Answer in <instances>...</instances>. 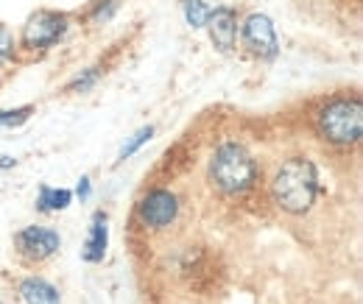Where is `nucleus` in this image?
I'll use <instances>...</instances> for the list:
<instances>
[{
  "instance_id": "nucleus-1",
  "label": "nucleus",
  "mask_w": 363,
  "mask_h": 304,
  "mask_svg": "<svg viewBox=\"0 0 363 304\" xmlns=\"http://www.w3.org/2000/svg\"><path fill=\"white\" fill-rule=\"evenodd\" d=\"M316 193H318V174H316V165L308 157H291L274 174V181H272L274 201L285 213H291V215H305L316 204Z\"/></svg>"
},
{
  "instance_id": "nucleus-2",
  "label": "nucleus",
  "mask_w": 363,
  "mask_h": 304,
  "mask_svg": "<svg viewBox=\"0 0 363 304\" xmlns=\"http://www.w3.org/2000/svg\"><path fill=\"white\" fill-rule=\"evenodd\" d=\"M210 181L227 196L246 193L257 181V162L240 142H224L210 159Z\"/></svg>"
},
{
  "instance_id": "nucleus-3",
  "label": "nucleus",
  "mask_w": 363,
  "mask_h": 304,
  "mask_svg": "<svg viewBox=\"0 0 363 304\" xmlns=\"http://www.w3.org/2000/svg\"><path fill=\"white\" fill-rule=\"evenodd\" d=\"M318 134L335 145H355L363 134V109L358 98H335L316 118Z\"/></svg>"
},
{
  "instance_id": "nucleus-4",
  "label": "nucleus",
  "mask_w": 363,
  "mask_h": 304,
  "mask_svg": "<svg viewBox=\"0 0 363 304\" xmlns=\"http://www.w3.org/2000/svg\"><path fill=\"white\" fill-rule=\"evenodd\" d=\"M67 34V17L59 11H37L26 20L23 26V45L34 47V50H45L50 45H56Z\"/></svg>"
},
{
  "instance_id": "nucleus-5",
  "label": "nucleus",
  "mask_w": 363,
  "mask_h": 304,
  "mask_svg": "<svg viewBox=\"0 0 363 304\" xmlns=\"http://www.w3.org/2000/svg\"><path fill=\"white\" fill-rule=\"evenodd\" d=\"M137 215L145 226L151 229H162L171 226L179 215V198L171 190H151L148 196L140 198L137 204Z\"/></svg>"
},
{
  "instance_id": "nucleus-6",
  "label": "nucleus",
  "mask_w": 363,
  "mask_h": 304,
  "mask_svg": "<svg viewBox=\"0 0 363 304\" xmlns=\"http://www.w3.org/2000/svg\"><path fill=\"white\" fill-rule=\"evenodd\" d=\"M14 243H17V252L26 257V260H48L50 254L59 252L62 246V237L59 232L45 229V226H26L14 235Z\"/></svg>"
},
{
  "instance_id": "nucleus-7",
  "label": "nucleus",
  "mask_w": 363,
  "mask_h": 304,
  "mask_svg": "<svg viewBox=\"0 0 363 304\" xmlns=\"http://www.w3.org/2000/svg\"><path fill=\"white\" fill-rule=\"evenodd\" d=\"M243 45L249 47V53L260 56V59H274L279 45L274 34V23L266 14H249L243 23Z\"/></svg>"
},
{
  "instance_id": "nucleus-8",
  "label": "nucleus",
  "mask_w": 363,
  "mask_h": 304,
  "mask_svg": "<svg viewBox=\"0 0 363 304\" xmlns=\"http://www.w3.org/2000/svg\"><path fill=\"white\" fill-rule=\"evenodd\" d=\"M207 28H210L213 45H216L221 53H229V50L235 47V40H238V14H235V9L218 6L216 11H210Z\"/></svg>"
},
{
  "instance_id": "nucleus-9",
  "label": "nucleus",
  "mask_w": 363,
  "mask_h": 304,
  "mask_svg": "<svg viewBox=\"0 0 363 304\" xmlns=\"http://www.w3.org/2000/svg\"><path fill=\"white\" fill-rule=\"evenodd\" d=\"M109 218L106 213H95L90 223V235H87V243L82 249V260L84 262H101L106 254V246H109Z\"/></svg>"
},
{
  "instance_id": "nucleus-10",
  "label": "nucleus",
  "mask_w": 363,
  "mask_h": 304,
  "mask_svg": "<svg viewBox=\"0 0 363 304\" xmlns=\"http://www.w3.org/2000/svg\"><path fill=\"white\" fill-rule=\"evenodd\" d=\"M20 293L26 304H62L59 299V291L48 282V279H40V276H28L20 282Z\"/></svg>"
},
{
  "instance_id": "nucleus-11",
  "label": "nucleus",
  "mask_w": 363,
  "mask_h": 304,
  "mask_svg": "<svg viewBox=\"0 0 363 304\" xmlns=\"http://www.w3.org/2000/svg\"><path fill=\"white\" fill-rule=\"evenodd\" d=\"M73 201V193L65 190V187H40V198H37V207L43 213H62L67 210Z\"/></svg>"
},
{
  "instance_id": "nucleus-12",
  "label": "nucleus",
  "mask_w": 363,
  "mask_h": 304,
  "mask_svg": "<svg viewBox=\"0 0 363 304\" xmlns=\"http://www.w3.org/2000/svg\"><path fill=\"white\" fill-rule=\"evenodd\" d=\"M182 11H184L187 26L196 31V28H204V26H207V17H210L213 9H207L204 0H184V3H182Z\"/></svg>"
},
{
  "instance_id": "nucleus-13",
  "label": "nucleus",
  "mask_w": 363,
  "mask_h": 304,
  "mask_svg": "<svg viewBox=\"0 0 363 304\" xmlns=\"http://www.w3.org/2000/svg\"><path fill=\"white\" fill-rule=\"evenodd\" d=\"M151 137H154V126H143L140 131H135V134H132V140H129V142L121 148L118 159H129V157H135L137 151H140V148H143V145H145Z\"/></svg>"
},
{
  "instance_id": "nucleus-14",
  "label": "nucleus",
  "mask_w": 363,
  "mask_h": 304,
  "mask_svg": "<svg viewBox=\"0 0 363 304\" xmlns=\"http://www.w3.org/2000/svg\"><path fill=\"white\" fill-rule=\"evenodd\" d=\"M34 106H20V109H6L0 112V129H14V126H23L28 118H31Z\"/></svg>"
},
{
  "instance_id": "nucleus-15",
  "label": "nucleus",
  "mask_w": 363,
  "mask_h": 304,
  "mask_svg": "<svg viewBox=\"0 0 363 304\" xmlns=\"http://www.w3.org/2000/svg\"><path fill=\"white\" fill-rule=\"evenodd\" d=\"M95 81H98V70H95V67H90V70H87L84 76L73 79V81H70V87H67V89H73V92H87V89H90L92 84H95Z\"/></svg>"
},
{
  "instance_id": "nucleus-16",
  "label": "nucleus",
  "mask_w": 363,
  "mask_h": 304,
  "mask_svg": "<svg viewBox=\"0 0 363 304\" xmlns=\"http://www.w3.org/2000/svg\"><path fill=\"white\" fill-rule=\"evenodd\" d=\"M11 47H14V40H11V34H9V31L0 26V62L11 56Z\"/></svg>"
},
{
  "instance_id": "nucleus-17",
  "label": "nucleus",
  "mask_w": 363,
  "mask_h": 304,
  "mask_svg": "<svg viewBox=\"0 0 363 304\" xmlns=\"http://www.w3.org/2000/svg\"><path fill=\"white\" fill-rule=\"evenodd\" d=\"M76 196H79L82 201H87V198H90V179H87V176H82V181H79V190H76Z\"/></svg>"
},
{
  "instance_id": "nucleus-18",
  "label": "nucleus",
  "mask_w": 363,
  "mask_h": 304,
  "mask_svg": "<svg viewBox=\"0 0 363 304\" xmlns=\"http://www.w3.org/2000/svg\"><path fill=\"white\" fill-rule=\"evenodd\" d=\"M17 165V159H11V157H0V171H6V168H14Z\"/></svg>"
},
{
  "instance_id": "nucleus-19",
  "label": "nucleus",
  "mask_w": 363,
  "mask_h": 304,
  "mask_svg": "<svg viewBox=\"0 0 363 304\" xmlns=\"http://www.w3.org/2000/svg\"><path fill=\"white\" fill-rule=\"evenodd\" d=\"M0 304H3V302H0Z\"/></svg>"
}]
</instances>
